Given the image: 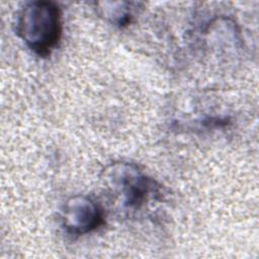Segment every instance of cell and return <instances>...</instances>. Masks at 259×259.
Instances as JSON below:
<instances>
[{
	"mask_svg": "<svg viewBox=\"0 0 259 259\" xmlns=\"http://www.w3.org/2000/svg\"><path fill=\"white\" fill-rule=\"evenodd\" d=\"M25 45L38 56H47L62 34L61 11L53 2L32 1L20 11L16 27Z\"/></svg>",
	"mask_w": 259,
	"mask_h": 259,
	"instance_id": "6da1fadb",
	"label": "cell"
},
{
	"mask_svg": "<svg viewBox=\"0 0 259 259\" xmlns=\"http://www.w3.org/2000/svg\"><path fill=\"white\" fill-rule=\"evenodd\" d=\"M110 176L113 189L121 195L125 206L139 208L150 197L157 194L158 188L155 181L132 164L113 166Z\"/></svg>",
	"mask_w": 259,
	"mask_h": 259,
	"instance_id": "7a4b0ae2",
	"label": "cell"
},
{
	"mask_svg": "<svg viewBox=\"0 0 259 259\" xmlns=\"http://www.w3.org/2000/svg\"><path fill=\"white\" fill-rule=\"evenodd\" d=\"M61 220L69 234L80 236L97 229L103 223L104 213L101 206L92 198L76 195L65 202Z\"/></svg>",
	"mask_w": 259,
	"mask_h": 259,
	"instance_id": "3957f363",
	"label": "cell"
}]
</instances>
